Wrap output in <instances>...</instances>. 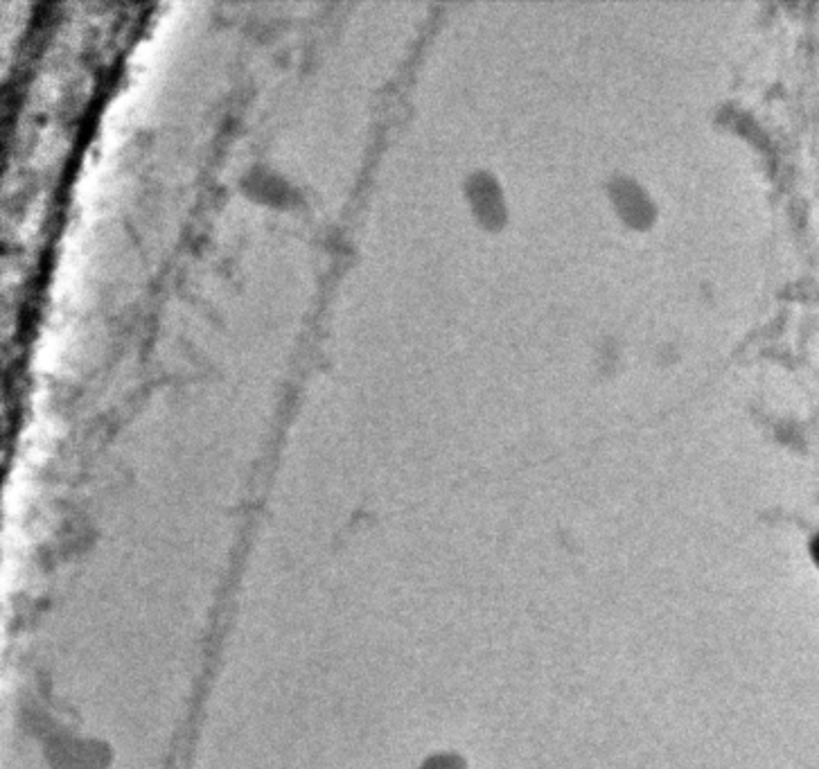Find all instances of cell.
I'll return each mask as SVG.
<instances>
[{
    "instance_id": "6da1fadb",
    "label": "cell",
    "mask_w": 819,
    "mask_h": 769,
    "mask_svg": "<svg viewBox=\"0 0 819 769\" xmlns=\"http://www.w3.org/2000/svg\"><path fill=\"white\" fill-rule=\"evenodd\" d=\"M815 557H817V562H819V540H817V544H815Z\"/></svg>"
}]
</instances>
